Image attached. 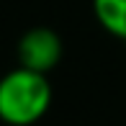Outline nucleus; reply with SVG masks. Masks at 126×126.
Instances as JSON below:
<instances>
[{
  "mask_svg": "<svg viewBox=\"0 0 126 126\" xmlns=\"http://www.w3.org/2000/svg\"><path fill=\"white\" fill-rule=\"evenodd\" d=\"M51 106V85L41 72L16 67L0 77V121L8 126H31Z\"/></svg>",
  "mask_w": 126,
  "mask_h": 126,
  "instance_id": "obj_1",
  "label": "nucleus"
},
{
  "mask_svg": "<svg viewBox=\"0 0 126 126\" xmlns=\"http://www.w3.org/2000/svg\"><path fill=\"white\" fill-rule=\"evenodd\" d=\"M16 51H18L21 67L49 75L62 59V39L49 26H33L21 36Z\"/></svg>",
  "mask_w": 126,
  "mask_h": 126,
  "instance_id": "obj_2",
  "label": "nucleus"
},
{
  "mask_svg": "<svg viewBox=\"0 0 126 126\" xmlns=\"http://www.w3.org/2000/svg\"><path fill=\"white\" fill-rule=\"evenodd\" d=\"M93 13L103 31L126 41V0H93Z\"/></svg>",
  "mask_w": 126,
  "mask_h": 126,
  "instance_id": "obj_3",
  "label": "nucleus"
}]
</instances>
